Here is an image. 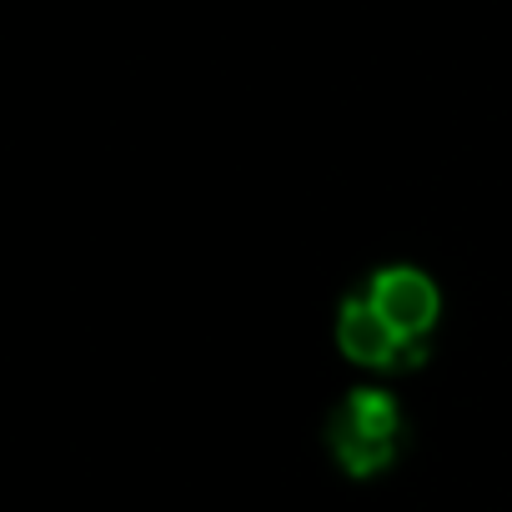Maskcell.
Instances as JSON below:
<instances>
[{"instance_id": "6da1fadb", "label": "cell", "mask_w": 512, "mask_h": 512, "mask_svg": "<svg viewBox=\"0 0 512 512\" xmlns=\"http://www.w3.org/2000/svg\"><path fill=\"white\" fill-rule=\"evenodd\" d=\"M397 432H402L397 402L367 387V392H352L342 412L332 417V452L342 457L352 477H372L397 457Z\"/></svg>"}, {"instance_id": "7a4b0ae2", "label": "cell", "mask_w": 512, "mask_h": 512, "mask_svg": "<svg viewBox=\"0 0 512 512\" xmlns=\"http://www.w3.org/2000/svg\"><path fill=\"white\" fill-rule=\"evenodd\" d=\"M367 307L417 352H427V332L437 327L442 317V292L427 272L417 267H382L372 282H367Z\"/></svg>"}, {"instance_id": "3957f363", "label": "cell", "mask_w": 512, "mask_h": 512, "mask_svg": "<svg viewBox=\"0 0 512 512\" xmlns=\"http://www.w3.org/2000/svg\"><path fill=\"white\" fill-rule=\"evenodd\" d=\"M337 347H342L352 362H362V367H397V362H422V357H427V352L407 347V342L367 307V297H352V302L342 307V317H337Z\"/></svg>"}]
</instances>
